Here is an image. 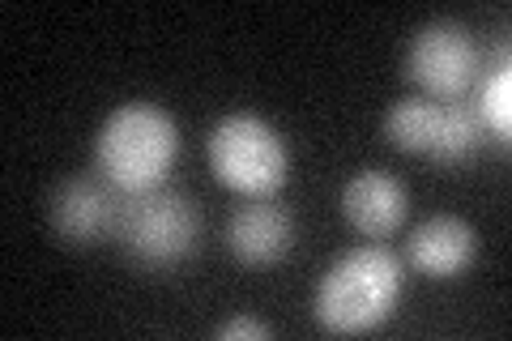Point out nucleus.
Wrapping results in <instances>:
<instances>
[{"instance_id":"1","label":"nucleus","mask_w":512,"mask_h":341,"mask_svg":"<svg viewBox=\"0 0 512 341\" xmlns=\"http://www.w3.org/2000/svg\"><path fill=\"white\" fill-rule=\"evenodd\" d=\"M406 286V261L384 243H359L325 269L312 295V316L333 337L380 329L397 312Z\"/></svg>"},{"instance_id":"2","label":"nucleus","mask_w":512,"mask_h":341,"mask_svg":"<svg viewBox=\"0 0 512 341\" xmlns=\"http://www.w3.org/2000/svg\"><path fill=\"white\" fill-rule=\"evenodd\" d=\"M175 162H180V124L158 103H120L94 133V171L124 197L163 188Z\"/></svg>"},{"instance_id":"3","label":"nucleus","mask_w":512,"mask_h":341,"mask_svg":"<svg viewBox=\"0 0 512 341\" xmlns=\"http://www.w3.org/2000/svg\"><path fill=\"white\" fill-rule=\"evenodd\" d=\"M205 158L222 188L244 201H269L291 184V145L256 111H231L205 137Z\"/></svg>"},{"instance_id":"4","label":"nucleus","mask_w":512,"mask_h":341,"mask_svg":"<svg viewBox=\"0 0 512 341\" xmlns=\"http://www.w3.org/2000/svg\"><path fill=\"white\" fill-rule=\"evenodd\" d=\"M116 239L128 265L146 273H171L201 248V205L167 184L124 197Z\"/></svg>"},{"instance_id":"5","label":"nucleus","mask_w":512,"mask_h":341,"mask_svg":"<svg viewBox=\"0 0 512 341\" xmlns=\"http://www.w3.org/2000/svg\"><path fill=\"white\" fill-rule=\"evenodd\" d=\"M406 81L431 103H461L470 99L478 73H483V52L461 22H427L406 43Z\"/></svg>"},{"instance_id":"6","label":"nucleus","mask_w":512,"mask_h":341,"mask_svg":"<svg viewBox=\"0 0 512 341\" xmlns=\"http://www.w3.org/2000/svg\"><path fill=\"white\" fill-rule=\"evenodd\" d=\"M124 192L103 175H69L47 192V226L64 248H94L116 239Z\"/></svg>"},{"instance_id":"7","label":"nucleus","mask_w":512,"mask_h":341,"mask_svg":"<svg viewBox=\"0 0 512 341\" xmlns=\"http://www.w3.org/2000/svg\"><path fill=\"white\" fill-rule=\"evenodd\" d=\"M338 205H342V218H346L350 231L380 243V239H393L406 226L410 192L393 171L367 167V171H355L342 184V201Z\"/></svg>"},{"instance_id":"8","label":"nucleus","mask_w":512,"mask_h":341,"mask_svg":"<svg viewBox=\"0 0 512 341\" xmlns=\"http://www.w3.org/2000/svg\"><path fill=\"white\" fill-rule=\"evenodd\" d=\"M406 261L414 273H423L431 282H453L461 273H470L478 261V231L474 222L457 214H431L419 222L406 239Z\"/></svg>"},{"instance_id":"9","label":"nucleus","mask_w":512,"mask_h":341,"mask_svg":"<svg viewBox=\"0 0 512 341\" xmlns=\"http://www.w3.org/2000/svg\"><path fill=\"white\" fill-rule=\"evenodd\" d=\"M227 248L239 265L265 269L291 256L295 248V218L291 209H282L274 197L269 201H248L239 205L227 222Z\"/></svg>"},{"instance_id":"10","label":"nucleus","mask_w":512,"mask_h":341,"mask_svg":"<svg viewBox=\"0 0 512 341\" xmlns=\"http://www.w3.org/2000/svg\"><path fill=\"white\" fill-rule=\"evenodd\" d=\"M440 116H444V103H431L423 94H406V99H397L384 111V141L402 154L431 158L440 141Z\"/></svg>"},{"instance_id":"11","label":"nucleus","mask_w":512,"mask_h":341,"mask_svg":"<svg viewBox=\"0 0 512 341\" xmlns=\"http://www.w3.org/2000/svg\"><path fill=\"white\" fill-rule=\"evenodd\" d=\"M470 107L478 111L487 137L508 141V133H512V64H508V52H500V60L483 64V73H478L474 90H470Z\"/></svg>"},{"instance_id":"12","label":"nucleus","mask_w":512,"mask_h":341,"mask_svg":"<svg viewBox=\"0 0 512 341\" xmlns=\"http://www.w3.org/2000/svg\"><path fill=\"white\" fill-rule=\"evenodd\" d=\"M214 333H218V341H269L274 337V329L256 316H231V320H222Z\"/></svg>"}]
</instances>
